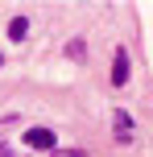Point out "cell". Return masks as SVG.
Returning <instances> with one entry per match:
<instances>
[{
	"mask_svg": "<svg viewBox=\"0 0 153 157\" xmlns=\"http://www.w3.org/2000/svg\"><path fill=\"white\" fill-rule=\"evenodd\" d=\"M128 83V50H116L112 58V87H124Z\"/></svg>",
	"mask_w": 153,
	"mask_h": 157,
	"instance_id": "6da1fadb",
	"label": "cell"
},
{
	"mask_svg": "<svg viewBox=\"0 0 153 157\" xmlns=\"http://www.w3.org/2000/svg\"><path fill=\"white\" fill-rule=\"evenodd\" d=\"M25 145L29 149H54V132L50 128H29L25 132Z\"/></svg>",
	"mask_w": 153,
	"mask_h": 157,
	"instance_id": "7a4b0ae2",
	"label": "cell"
},
{
	"mask_svg": "<svg viewBox=\"0 0 153 157\" xmlns=\"http://www.w3.org/2000/svg\"><path fill=\"white\" fill-rule=\"evenodd\" d=\"M25 33H29V17H13V21H8V37H13V41H21Z\"/></svg>",
	"mask_w": 153,
	"mask_h": 157,
	"instance_id": "3957f363",
	"label": "cell"
},
{
	"mask_svg": "<svg viewBox=\"0 0 153 157\" xmlns=\"http://www.w3.org/2000/svg\"><path fill=\"white\" fill-rule=\"evenodd\" d=\"M116 136H120V141H128V132H132V120H128V112H116Z\"/></svg>",
	"mask_w": 153,
	"mask_h": 157,
	"instance_id": "277c9868",
	"label": "cell"
},
{
	"mask_svg": "<svg viewBox=\"0 0 153 157\" xmlns=\"http://www.w3.org/2000/svg\"><path fill=\"white\" fill-rule=\"evenodd\" d=\"M66 54H71L75 62H83V58H87V54H83V41H71V46H66Z\"/></svg>",
	"mask_w": 153,
	"mask_h": 157,
	"instance_id": "5b68a950",
	"label": "cell"
},
{
	"mask_svg": "<svg viewBox=\"0 0 153 157\" xmlns=\"http://www.w3.org/2000/svg\"><path fill=\"white\" fill-rule=\"evenodd\" d=\"M0 157H13V149H0Z\"/></svg>",
	"mask_w": 153,
	"mask_h": 157,
	"instance_id": "8992f818",
	"label": "cell"
},
{
	"mask_svg": "<svg viewBox=\"0 0 153 157\" xmlns=\"http://www.w3.org/2000/svg\"><path fill=\"white\" fill-rule=\"evenodd\" d=\"M0 66H4V54H0Z\"/></svg>",
	"mask_w": 153,
	"mask_h": 157,
	"instance_id": "52a82bcc",
	"label": "cell"
}]
</instances>
